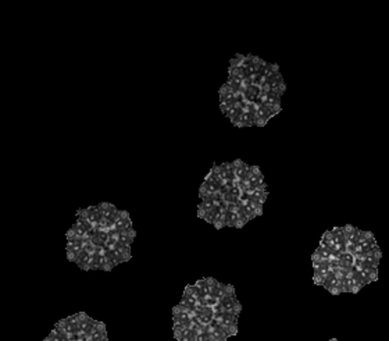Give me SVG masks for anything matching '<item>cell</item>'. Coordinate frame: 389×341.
<instances>
[{"label": "cell", "mask_w": 389, "mask_h": 341, "mask_svg": "<svg viewBox=\"0 0 389 341\" xmlns=\"http://www.w3.org/2000/svg\"><path fill=\"white\" fill-rule=\"evenodd\" d=\"M221 166V169L225 171V173H228V174H232V173H235V163H222L220 164Z\"/></svg>", "instance_id": "16"}, {"label": "cell", "mask_w": 389, "mask_h": 341, "mask_svg": "<svg viewBox=\"0 0 389 341\" xmlns=\"http://www.w3.org/2000/svg\"><path fill=\"white\" fill-rule=\"evenodd\" d=\"M235 176H236V180L238 181H245L248 178L249 170H250V166L246 163H243L242 160H235Z\"/></svg>", "instance_id": "11"}, {"label": "cell", "mask_w": 389, "mask_h": 341, "mask_svg": "<svg viewBox=\"0 0 389 341\" xmlns=\"http://www.w3.org/2000/svg\"><path fill=\"white\" fill-rule=\"evenodd\" d=\"M89 341H109L105 323L99 322L96 325V327L92 330V333L89 334Z\"/></svg>", "instance_id": "10"}, {"label": "cell", "mask_w": 389, "mask_h": 341, "mask_svg": "<svg viewBox=\"0 0 389 341\" xmlns=\"http://www.w3.org/2000/svg\"><path fill=\"white\" fill-rule=\"evenodd\" d=\"M256 105H263V106L273 107V109H281V95L276 92H263Z\"/></svg>", "instance_id": "5"}, {"label": "cell", "mask_w": 389, "mask_h": 341, "mask_svg": "<svg viewBox=\"0 0 389 341\" xmlns=\"http://www.w3.org/2000/svg\"><path fill=\"white\" fill-rule=\"evenodd\" d=\"M262 88L257 85H250L245 89V92H243V96H245V99H246V102L248 103H257L259 102V99H260V96H262Z\"/></svg>", "instance_id": "9"}, {"label": "cell", "mask_w": 389, "mask_h": 341, "mask_svg": "<svg viewBox=\"0 0 389 341\" xmlns=\"http://www.w3.org/2000/svg\"><path fill=\"white\" fill-rule=\"evenodd\" d=\"M346 227V244L347 245H353L357 244L359 238H360L361 230L353 227V226H345Z\"/></svg>", "instance_id": "12"}, {"label": "cell", "mask_w": 389, "mask_h": 341, "mask_svg": "<svg viewBox=\"0 0 389 341\" xmlns=\"http://www.w3.org/2000/svg\"><path fill=\"white\" fill-rule=\"evenodd\" d=\"M56 327H58L63 333H65L67 336H72V334H78L77 332V327L74 326V323L71 322L68 318L67 319H63L60 320L58 323L56 325Z\"/></svg>", "instance_id": "13"}, {"label": "cell", "mask_w": 389, "mask_h": 341, "mask_svg": "<svg viewBox=\"0 0 389 341\" xmlns=\"http://www.w3.org/2000/svg\"><path fill=\"white\" fill-rule=\"evenodd\" d=\"M314 266V281L317 284H323L326 281L327 276L333 272L330 262H320V261H313Z\"/></svg>", "instance_id": "4"}, {"label": "cell", "mask_w": 389, "mask_h": 341, "mask_svg": "<svg viewBox=\"0 0 389 341\" xmlns=\"http://www.w3.org/2000/svg\"><path fill=\"white\" fill-rule=\"evenodd\" d=\"M216 308L220 309V311H222V312L241 313V304L236 299L235 294L233 295H226L224 298L220 299V304Z\"/></svg>", "instance_id": "3"}, {"label": "cell", "mask_w": 389, "mask_h": 341, "mask_svg": "<svg viewBox=\"0 0 389 341\" xmlns=\"http://www.w3.org/2000/svg\"><path fill=\"white\" fill-rule=\"evenodd\" d=\"M77 217H82L88 220L92 226L95 227H100L102 226V221H103V217H102V210H100V206H91L86 207V209H82V210H78Z\"/></svg>", "instance_id": "2"}, {"label": "cell", "mask_w": 389, "mask_h": 341, "mask_svg": "<svg viewBox=\"0 0 389 341\" xmlns=\"http://www.w3.org/2000/svg\"><path fill=\"white\" fill-rule=\"evenodd\" d=\"M98 323H99L98 320L89 318L86 313H79V334H88L89 336Z\"/></svg>", "instance_id": "6"}, {"label": "cell", "mask_w": 389, "mask_h": 341, "mask_svg": "<svg viewBox=\"0 0 389 341\" xmlns=\"http://www.w3.org/2000/svg\"><path fill=\"white\" fill-rule=\"evenodd\" d=\"M132 221L129 219V214L125 210H121L120 216L117 217V220L114 223V226L111 230L115 231H127V230H132Z\"/></svg>", "instance_id": "8"}, {"label": "cell", "mask_w": 389, "mask_h": 341, "mask_svg": "<svg viewBox=\"0 0 389 341\" xmlns=\"http://www.w3.org/2000/svg\"><path fill=\"white\" fill-rule=\"evenodd\" d=\"M330 341H338V340H335V339H333V340H330Z\"/></svg>", "instance_id": "17"}, {"label": "cell", "mask_w": 389, "mask_h": 341, "mask_svg": "<svg viewBox=\"0 0 389 341\" xmlns=\"http://www.w3.org/2000/svg\"><path fill=\"white\" fill-rule=\"evenodd\" d=\"M172 318H174V325H179L182 327H193L195 326V322H193V313L186 309L184 306H181L178 304L174 311H172Z\"/></svg>", "instance_id": "1"}, {"label": "cell", "mask_w": 389, "mask_h": 341, "mask_svg": "<svg viewBox=\"0 0 389 341\" xmlns=\"http://www.w3.org/2000/svg\"><path fill=\"white\" fill-rule=\"evenodd\" d=\"M257 74H264L266 72V70L270 67V63H267L266 60H263V59H259V62H257Z\"/></svg>", "instance_id": "14"}, {"label": "cell", "mask_w": 389, "mask_h": 341, "mask_svg": "<svg viewBox=\"0 0 389 341\" xmlns=\"http://www.w3.org/2000/svg\"><path fill=\"white\" fill-rule=\"evenodd\" d=\"M206 330L210 334L212 341H226L229 339L228 334L225 333V330L220 326V325H217L216 322H213L209 326H206Z\"/></svg>", "instance_id": "7"}, {"label": "cell", "mask_w": 389, "mask_h": 341, "mask_svg": "<svg viewBox=\"0 0 389 341\" xmlns=\"http://www.w3.org/2000/svg\"><path fill=\"white\" fill-rule=\"evenodd\" d=\"M331 233L339 238H345L346 240V227H335L333 230H331Z\"/></svg>", "instance_id": "15"}]
</instances>
